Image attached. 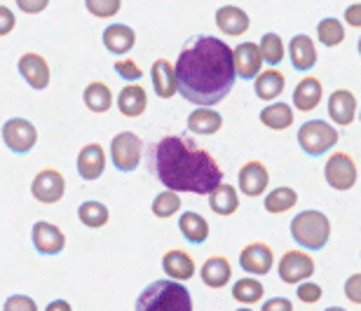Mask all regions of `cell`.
I'll return each instance as SVG.
<instances>
[{"instance_id":"1","label":"cell","mask_w":361,"mask_h":311,"mask_svg":"<svg viewBox=\"0 0 361 311\" xmlns=\"http://www.w3.org/2000/svg\"><path fill=\"white\" fill-rule=\"evenodd\" d=\"M176 75L180 96L200 108H212L235 87V49L216 35H192L176 59Z\"/></svg>"},{"instance_id":"2","label":"cell","mask_w":361,"mask_h":311,"mask_svg":"<svg viewBox=\"0 0 361 311\" xmlns=\"http://www.w3.org/2000/svg\"><path fill=\"white\" fill-rule=\"evenodd\" d=\"M148 166L171 192L212 194L223 185V171L212 153L200 148L190 136H164L148 150Z\"/></svg>"},{"instance_id":"3","label":"cell","mask_w":361,"mask_h":311,"mask_svg":"<svg viewBox=\"0 0 361 311\" xmlns=\"http://www.w3.org/2000/svg\"><path fill=\"white\" fill-rule=\"evenodd\" d=\"M134 311H192V298L183 284L160 279L143 288Z\"/></svg>"},{"instance_id":"4","label":"cell","mask_w":361,"mask_h":311,"mask_svg":"<svg viewBox=\"0 0 361 311\" xmlns=\"http://www.w3.org/2000/svg\"><path fill=\"white\" fill-rule=\"evenodd\" d=\"M291 236L300 248L322 250L331 239V222L322 211H300L291 220Z\"/></svg>"},{"instance_id":"5","label":"cell","mask_w":361,"mask_h":311,"mask_svg":"<svg viewBox=\"0 0 361 311\" xmlns=\"http://www.w3.org/2000/svg\"><path fill=\"white\" fill-rule=\"evenodd\" d=\"M338 139H341L338 132L324 120H310L300 127V132H298V146H300L302 153L310 155V157L326 155L329 150L338 143Z\"/></svg>"},{"instance_id":"6","label":"cell","mask_w":361,"mask_h":311,"mask_svg":"<svg viewBox=\"0 0 361 311\" xmlns=\"http://www.w3.org/2000/svg\"><path fill=\"white\" fill-rule=\"evenodd\" d=\"M141 153H143V143L134 132H122L118 136H113L111 141V159L113 166L122 173H132L139 169L141 164Z\"/></svg>"},{"instance_id":"7","label":"cell","mask_w":361,"mask_h":311,"mask_svg":"<svg viewBox=\"0 0 361 311\" xmlns=\"http://www.w3.org/2000/svg\"><path fill=\"white\" fill-rule=\"evenodd\" d=\"M3 141L14 155H26L35 148L38 129L24 118H12L3 125Z\"/></svg>"},{"instance_id":"8","label":"cell","mask_w":361,"mask_h":311,"mask_svg":"<svg viewBox=\"0 0 361 311\" xmlns=\"http://www.w3.org/2000/svg\"><path fill=\"white\" fill-rule=\"evenodd\" d=\"M324 176L326 183L338 192H348L357 185V164L348 153H336L329 157L324 166Z\"/></svg>"},{"instance_id":"9","label":"cell","mask_w":361,"mask_h":311,"mask_svg":"<svg viewBox=\"0 0 361 311\" xmlns=\"http://www.w3.org/2000/svg\"><path fill=\"white\" fill-rule=\"evenodd\" d=\"M63 192H66V180H63L61 171L42 169L35 173L31 183V194L40 204H56V201L63 199Z\"/></svg>"},{"instance_id":"10","label":"cell","mask_w":361,"mask_h":311,"mask_svg":"<svg viewBox=\"0 0 361 311\" xmlns=\"http://www.w3.org/2000/svg\"><path fill=\"white\" fill-rule=\"evenodd\" d=\"M279 279L288 286L310 279L314 274V260L302 250H286L279 260Z\"/></svg>"},{"instance_id":"11","label":"cell","mask_w":361,"mask_h":311,"mask_svg":"<svg viewBox=\"0 0 361 311\" xmlns=\"http://www.w3.org/2000/svg\"><path fill=\"white\" fill-rule=\"evenodd\" d=\"M272 262H274L272 248L263 241L244 246V250L240 253V267L244 272L254 274V277H265L272 269Z\"/></svg>"},{"instance_id":"12","label":"cell","mask_w":361,"mask_h":311,"mask_svg":"<svg viewBox=\"0 0 361 311\" xmlns=\"http://www.w3.org/2000/svg\"><path fill=\"white\" fill-rule=\"evenodd\" d=\"M31 239H33V248L40 253V255H59L66 246V236L56 225L52 222H35L31 229Z\"/></svg>"},{"instance_id":"13","label":"cell","mask_w":361,"mask_h":311,"mask_svg":"<svg viewBox=\"0 0 361 311\" xmlns=\"http://www.w3.org/2000/svg\"><path fill=\"white\" fill-rule=\"evenodd\" d=\"M240 178V190L247 194V197H261V194L268 190V183H270V173H268V166L258 159H251L240 169L237 173Z\"/></svg>"},{"instance_id":"14","label":"cell","mask_w":361,"mask_h":311,"mask_svg":"<svg viewBox=\"0 0 361 311\" xmlns=\"http://www.w3.org/2000/svg\"><path fill=\"white\" fill-rule=\"evenodd\" d=\"M261 66H263V54H261V47L258 45H254V42H242V45L235 47L237 77L254 80L261 75Z\"/></svg>"},{"instance_id":"15","label":"cell","mask_w":361,"mask_h":311,"mask_svg":"<svg viewBox=\"0 0 361 311\" xmlns=\"http://www.w3.org/2000/svg\"><path fill=\"white\" fill-rule=\"evenodd\" d=\"M17 66H19L21 77H24L33 89H45V87L49 84V66L40 54L28 52L24 56H19Z\"/></svg>"},{"instance_id":"16","label":"cell","mask_w":361,"mask_h":311,"mask_svg":"<svg viewBox=\"0 0 361 311\" xmlns=\"http://www.w3.org/2000/svg\"><path fill=\"white\" fill-rule=\"evenodd\" d=\"M329 115L338 127H350L357 115V99L350 89H336L329 99Z\"/></svg>"},{"instance_id":"17","label":"cell","mask_w":361,"mask_h":311,"mask_svg":"<svg viewBox=\"0 0 361 311\" xmlns=\"http://www.w3.org/2000/svg\"><path fill=\"white\" fill-rule=\"evenodd\" d=\"M106 169V153L99 143H90L78 155V173L82 180H97Z\"/></svg>"},{"instance_id":"18","label":"cell","mask_w":361,"mask_h":311,"mask_svg":"<svg viewBox=\"0 0 361 311\" xmlns=\"http://www.w3.org/2000/svg\"><path fill=\"white\" fill-rule=\"evenodd\" d=\"M150 75H153V89L160 99H171L178 91L176 66H171L167 59H157L150 68Z\"/></svg>"},{"instance_id":"19","label":"cell","mask_w":361,"mask_h":311,"mask_svg":"<svg viewBox=\"0 0 361 311\" xmlns=\"http://www.w3.org/2000/svg\"><path fill=\"white\" fill-rule=\"evenodd\" d=\"M216 26L226 35H242L249 31V14L237 5H223L216 10Z\"/></svg>"},{"instance_id":"20","label":"cell","mask_w":361,"mask_h":311,"mask_svg":"<svg viewBox=\"0 0 361 311\" xmlns=\"http://www.w3.org/2000/svg\"><path fill=\"white\" fill-rule=\"evenodd\" d=\"M162 269L167 272V279L171 281H188L195 277V260L192 255H188L185 250H169L162 255Z\"/></svg>"},{"instance_id":"21","label":"cell","mask_w":361,"mask_h":311,"mask_svg":"<svg viewBox=\"0 0 361 311\" xmlns=\"http://www.w3.org/2000/svg\"><path fill=\"white\" fill-rule=\"evenodd\" d=\"M322 96H324V87L319 82V77H305L293 89V106L300 113H312L319 106Z\"/></svg>"},{"instance_id":"22","label":"cell","mask_w":361,"mask_h":311,"mask_svg":"<svg viewBox=\"0 0 361 311\" xmlns=\"http://www.w3.org/2000/svg\"><path fill=\"white\" fill-rule=\"evenodd\" d=\"M288 56H291V63L295 70H310L314 68L317 63V47L310 35H293L291 42H288Z\"/></svg>"},{"instance_id":"23","label":"cell","mask_w":361,"mask_h":311,"mask_svg":"<svg viewBox=\"0 0 361 311\" xmlns=\"http://www.w3.org/2000/svg\"><path fill=\"white\" fill-rule=\"evenodd\" d=\"M148 106V94L141 84H127L118 94V110L125 118H139Z\"/></svg>"},{"instance_id":"24","label":"cell","mask_w":361,"mask_h":311,"mask_svg":"<svg viewBox=\"0 0 361 311\" xmlns=\"http://www.w3.org/2000/svg\"><path fill=\"white\" fill-rule=\"evenodd\" d=\"M104 45L111 54H127L136 45V33L127 24H111L104 31Z\"/></svg>"},{"instance_id":"25","label":"cell","mask_w":361,"mask_h":311,"mask_svg":"<svg viewBox=\"0 0 361 311\" xmlns=\"http://www.w3.org/2000/svg\"><path fill=\"white\" fill-rule=\"evenodd\" d=\"M223 127V118L212 108H197L188 115V132L200 134V136H212L219 134Z\"/></svg>"},{"instance_id":"26","label":"cell","mask_w":361,"mask_h":311,"mask_svg":"<svg viewBox=\"0 0 361 311\" xmlns=\"http://www.w3.org/2000/svg\"><path fill=\"white\" fill-rule=\"evenodd\" d=\"M200 277L204 281V286H209V288H223L230 281V277H233V267H230L226 258L214 255L202 265Z\"/></svg>"},{"instance_id":"27","label":"cell","mask_w":361,"mask_h":311,"mask_svg":"<svg viewBox=\"0 0 361 311\" xmlns=\"http://www.w3.org/2000/svg\"><path fill=\"white\" fill-rule=\"evenodd\" d=\"M178 229H180V234H183L188 241L195 243V246H200V243H204L207 239H209V222L202 218L200 213H195V211H185V213H180V218H178Z\"/></svg>"},{"instance_id":"28","label":"cell","mask_w":361,"mask_h":311,"mask_svg":"<svg viewBox=\"0 0 361 311\" xmlns=\"http://www.w3.org/2000/svg\"><path fill=\"white\" fill-rule=\"evenodd\" d=\"M284 87H286V77L274 68L263 70V73L254 80L256 96L263 99V101H274L281 91H284Z\"/></svg>"},{"instance_id":"29","label":"cell","mask_w":361,"mask_h":311,"mask_svg":"<svg viewBox=\"0 0 361 311\" xmlns=\"http://www.w3.org/2000/svg\"><path fill=\"white\" fill-rule=\"evenodd\" d=\"M82 99H85V106H87L92 113H106V110H111V106H113V94L108 89V84L101 82V80H94V82L85 87Z\"/></svg>"},{"instance_id":"30","label":"cell","mask_w":361,"mask_h":311,"mask_svg":"<svg viewBox=\"0 0 361 311\" xmlns=\"http://www.w3.org/2000/svg\"><path fill=\"white\" fill-rule=\"evenodd\" d=\"M261 122L268 129H274V132H281V129H288L293 125V108L288 103H270L268 108H263L261 110Z\"/></svg>"},{"instance_id":"31","label":"cell","mask_w":361,"mask_h":311,"mask_svg":"<svg viewBox=\"0 0 361 311\" xmlns=\"http://www.w3.org/2000/svg\"><path fill=\"white\" fill-rule=\"evenodd\" d=\"M209 206H212V211L219 215H233L237 208H240V194H237L233 185L226 183L209 197Z\"/></svg>"},{"instance_id":"32","label":"cell","mask_w":361,"mask_h":311,"mask_svg":"<svg viewBox=\"0 0 361 311\" xmlns=\"http://www.w3.org/2000/svg\"><path fill=\"white\" fill-rule=\"evenodd\" d=\"M298 204V192L293 187H274L265 194V211L268 213H286Z\"/></svg>"},{"instance_id":"33","label":"cell","mask_w":361,"mask_h":311,"mask_svg":"<svg viewBox=\"0 0 361 311\" xmlns=\"http://www.w3.org/2000/svg\"><path fill=\"white\" fill-rule=\"evenodd\" d=\"M78 218H80V222L85 227L90 229H99L104 227L108 218H111V213H108L106 204H101V201H85V204H80V208H78Z\"/></svg>"},{"instance_id":"34","label":"cell","mask_w":361,"mask_h":311,"mask_svg":"<svg viewBox=\"0 0 361 311\" xmlns=\"http://www.w3.org/2000/svg\"><path fill=\"white\" fill-rule=\"evenodd\" d=\"M233 298L240 305H256L263 300V284L256 279H240L233 286Z\"/></svg>"},{"instance_id":"35","label":"cell","mask_w":361,"mask_h":311,"mask_svg":"<svg viewBox=\"0 0 361 311\" xmlns=\"http://www.w3.org/2000/svg\"><path fill=\"white\" fill-rule=\"evenodd\" d=\"M317 35L324 47H338L345 40V26L334 17H326L317 24Z\"/></svg>"},{"instance_id":"36","label":"cell","mask_w":361,"mask_h":311,"mask_svg":"<svg viewBox=\"0 0 361 311\" xmlns=\"http://www.w3.org/2000/svg\"><path fill=\"white\" fill-rule=\"evenodd\" d=\"M258 47H261L263 61L270 63V66H277L284 59V42H281L277 33H265L261 42H258Z\"/></svg>"},{"instance_id":"37","label":"cell","mask_w":361,"mask_h":311,"mask_svg":"<svg viewBox=\"0 0 361 311\" xmlns=\"http://www.w3.org/2000/svg\"><path fill=\"white\" fill-rule=\"evenodd\" d=\"M153 215L155 218H171V215H176V211H180V197L178 192H160L157 197L153 199Z\"/></svg>"},{"instance_id":"38","label":"cell","mask_w":361,"mask_h":311,"mask_svg":"<svg viewBox=\"0 0 361 311\" xmlns=\"http://www.w3.org/2000/svg\"><path fill=\"white\" fill-rule=\"evenodd\" d=\"M87 10L94 14V17H101V19H106V17H113V14H118L120 12V0H87Z\"/></svg>"},{"instance_id":"39","label":"cell","mask_w":361,"mask_h":311,"mask_svg":"<svg viewBox=\"0 0 361 311\" xmlns=\"http://www.w3.org/2000/svg\"><path fill=\"white\" fill-rule=\"evenodd\" d=\"M115 73H118L122 80H127L129 84H136L134 80H141L143 70L136 66V61L132 59H122V61H115Z\"/></svg>"},{"instance_id":"40","label":"cell","mask_w":361,"mask_h":311,"mask_svg":"<svg viewBox=\"0 0 361 311\" xmlns=\"http://www.w3.org/2000/svg\"><path fill=\"white\" fill-rule=\"evenodd\" d=\"M295 295H298L300 302H305V305H314V302L322 300V286L319 284H312V281H307V284H300L298 291H295Z\"/></svg>"},{"instance_id":"41","label":"cell","mask_w":361,"mask_h":311,"mask_svg":"<svg viewBox=\"0 0 361 311\" xmlns=\"http://www.w3.org/2000/svg\"><path fill=\"white\" fill-rule=\"evenodd\" d=\"M3 311H38V305L28 295H12L5 300Z\"/></svg>"},{"instance_id":"42","label":"cell","mask_w":361,"mask_h":311,"mask_svg":"<svg viewBox=\"0 0 361 311\" xmlns=\"http://www.w3.org/2000/svg\"><path fill=\"white\" fill-rule=\"evenodd\" d=\"M345 298L355 302V305H361V274H352L345 281Z\"/></svg>"},{"instance_id":"43","label":"cell","mask_w":361,"mask_h":311,"mask_svg":"<svg viewBox=\"0 0 361 311\" xmlns=\"http://www.w3.org/2000/svg\"><path fill=\"white\" fill-rule=\"evenodd\" d=\"M0 19H3L0 21V35H7L14 28V14L10 12V7L7 5L0 7Z\"/></svg>"},{"instance_id":"44","label":"cell","mask_w":361,"mask_h":311,"mask_svg":"<svg viewBox=\"0 0 361 311\" xmlns=\"http://www.w3.org/2000/svg\"><path fill=\"white\" fill-rule=\"evenodd\" d=\"M345 21H348L350 26L361 28V3L348 5V10H345Z\"/></svg>"},{"instance_id":"45","label":"cell","mask_w":361,"mask_h":311,"mask_svg":"<svg viewBox=\"0 0 361 311\" xmlns=\"http://www.w3.org/2000/svg\"><path fill=\"white\" fill-rule=\"evenodd\" d=\"M261 311H293V305L286 298H272L265 302Z\"/></svg>"},{"instance_id":"46","label":"cell","mask_w":361,"mask_h":311,"mask_svg":"<svg viewBox=\"0 0 361 311\" xmlns=\"http://www.w3.org/2000/svg\"><path fill=\"white\" fill-rule=\"evenodd\" d=\"M17 5H19V10H21V12L33 14V12H42L49 3H47V0H19Z\"/></svg>"},{"instance_id":"47","label":"cell","mask_w":361,"mask_h":311,"mask_svg":"<svg viewBox=\"0 0 361 311\" xmlns=\"http://www.w3.org/2000/svg\"><path fill=\"white\" fill-rule=\"evenodd\" d=\"M45 311H73V309H71V305H68L66 300H52L45 307Z\"/></svg>"},{"instance_id":"48","label":"cell","mask_w":361,"mask_h":311,"mask_svg":"<svg viewBox=\"0 0 361 311\" xmlns=\"http://www.w3.org/2000/svg\"><path fill=\"white\" fill-rule=\"evenodd\" d=\"M324 311H348V309H343V307H329V309H324Z\"/></svg>"},{"instance_id":"49","label":"cell","mask_w":361,"mask_h":311,"mask_svg":"<svg viewBox=\"0 0 361 311\" xmlns=\"http://www.w3.org/2000/svg\"><path fill=\"white\" fill-rule=\"evenodd\" d=\"M359 56H361V38H359Z\"/></svg>"},{"instance_id":"50","label":"cell","mask_w":361,"mask_h":311,"mask_svg":"<svg viewBox=\"0 0 361 311\" xmlns=\"http://www.w3.org/2000/svg\"><path fill=\"white\" fill-rule=\"evenodd\" d=\"M237 311H254V309H237Z\"/></svg>"},{"instance_id":"51","label":"cell","mask_w":361,"mask_h":311,"mask_svg":"<svg viewBox=\"0 0 361 311\" xmlns=\"http://www.w3.org/2000/svg\"><path fill=\"white\" fill-rule=\"evenodd\" d=\"M359 120H361V113H359Z\"/></svg>"}]
</instances>
